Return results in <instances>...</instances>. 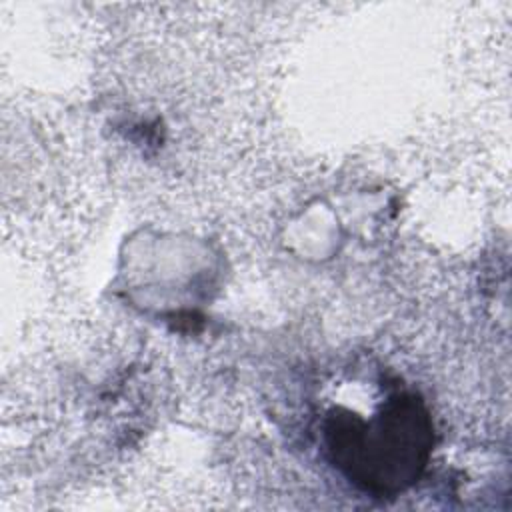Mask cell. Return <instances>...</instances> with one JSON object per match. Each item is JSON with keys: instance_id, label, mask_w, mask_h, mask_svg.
Returning <instances> with one entry per match:
<instances>
[{"instance_id": "6da1fadb", "label": "cell", "mask_w": 512, "mask_h": 512, "mask_svg": "<svg viewBox=\"0 0 512 512\" xmlns=\"http://www.w3.org/2000/svg\"><path fill=\"white\" fill-rule=\"evenodd\" d=\"M324 440L330 460L354 486L374 498H396L424 474L434 424L418 394L396 392L368 420L344 408L330 410Z\"/></svg>"}]
</instances>
